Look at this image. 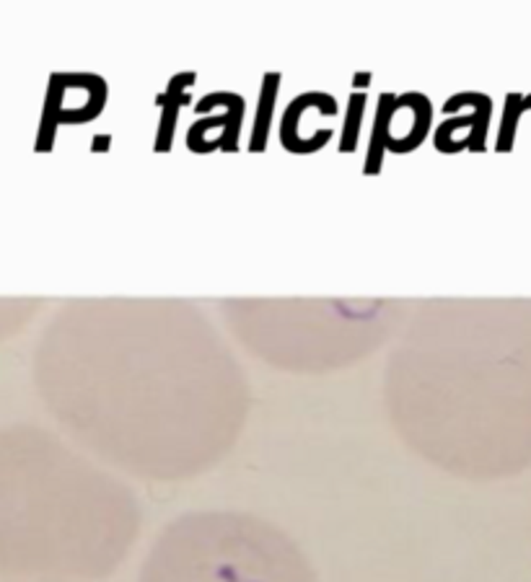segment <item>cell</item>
<instances>
[{
    "instance_id": "cell-1",
    "label": "cell",
    "mask_w": 531,
    "mask_h": 582,
    "mask_svg": "<svg viewBox=\"0 0 531 582\" xmlns=\"http://www.w3.org/2000/svg\"><path fill=\"white\" fill-rule=\"evenodd\" d=\"M141 582H317L288 539L236 515H197L171 528Z\"/></svg>"
}]
</instances>
